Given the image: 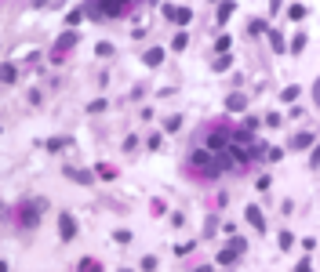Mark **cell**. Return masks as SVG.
<instances>
[{"label": "cell", "instance_id": "6da1fadb", "mask_svg": "<svg viewBox=\"0 0 320 272\" xmlns=\"http://www.w3.org/2000/svg\"><path fill=\"white\" fill-rule=\"evenodd\" d=\"M76 40H80V36H76L73 29H66V33L58 36V44H55V51H51V58H55V62H62V55H66V51H69V48H73Z\"/></svg>", "mask_w": 320, "mask_h": 272}, {"label": "cell", "instance_id": "7a4b0ae2", "mask_svg": "<svg viewBox=\"0 0 320 272\" xmlns=\"http://www.w3.org/2000/svg\"><path fill=\"white\" fill-rule=\"evenodd\" d=\"M58 236H62V243H73V240H76V221H73V214H58Z\"/></svg>", "mask_w": 320, "mask_h": 272}, {"label": "cell", "instance_id": "3957f363", "mask_svg": "<svg viewBox=\"0 0 320 272\" xmlns=\"http://www.w3.org/2000/svg\"><path fill=\"white\" fill-rule=\"evenodd\" d=\"M40 207H44L40 200H33V203H26V207H22V225H26V229H33V225L40 221Z\"/></svg>", "mask_w": 320, "mask_h": 272}, {"label": "cell", "instance_id": "277c9868", "mask_svg": "<svg viewBox=\"0 0 320 272\" xmlns=\"http://www.w3.org/2000/svg\"><path fill=\"white\" fill-rule=\"evenodd\" d=\"M164 15H168L175 26H189V22H193V11H189V8H171V4H168Z\"/></svg>", "mask_w": 320, "mask_h": 272}, {"label": "cell", "instance_id": "5b68a950", "mask_svg": "<svg viewBox=\"0 0 320 272\" xmlns=\"http://www.w3.org/2000/svg\"><path fill=\"white\" fill-rule=\"evenodd\" d=\"M244 218H248V225H251L255 232H266V218H262V211H258V207H248V211H244Z\"/></svg>", "mask_w": 320, "mask_h": 272}, {"label": "cell", "instance_id": "8992f818", "mask_svg": "<svg viewBox=\"0 0 320 272\" xmlns=\"http://www.w3.org/2000/svg\"><path fill=\"white\" fill-rule=\"evenodd\" d=\"M226 109H229V112H244V109H248V95H240V91H233V95L226 98Z\"/></svg>", "mask_w": 320, "mask_h": 272}, {"label": "cell", "instance_id": "52a82bcc", "mask_svg": "<svg viewBox=\"0 0 320 272\" xmlns=\"http://www.w3.org/2000/svg\"><path fill=\"white\" fill-rule=\"evenodd\" d=\"M233 11H236V4H233V0H226V4H218V11H215V18H218V26H226V22L233 18Z\"/></svg>", "mask_w": 320, "mask_h": 272}, {"label": "cell", "instance_id": "ba28073f", "mask_svg": "<svg viewBox=\"0 0 320 272\" xmlns=\"http://www.w3.org/2000/svg\"><path fill=\"white\" fill-rule=\"evenodd\" d=\"M142 62H146V65H160V62H164V48H149V51L142 55Z\"/></svg>", "mask_w": 320, "mask_h": 272}, {"label": "cell", "instance_id": "9c48e42d", "mask_svg": "<svg viewBox=\"0 0 320 272\" xmlns=\"http://www.w3.org/2000/svg\"><path fill=\"white\" fill-rule=\"evenodd\" d=\"M66 174H69L73 182H80V185H91V182H95V174H91V171H76V167H69Z\"/></svg>", "mask_w": 320, "mask_h": 272}, {"label": "cell", "instance_id": "30bf717a", "mask_svg": "<svg viewBox=\"0 0 320 272\" xmlns=\"http://www.w3.org/2000/svg\"><path fill=\"white\" fill-rule=\"evenodd\" d=\"M309 145H313V134H309V131H298V134L291 138V149H309Z\"/></svg>", "mask_w": 320, "mask_h": 272}, {"label": "cell", "instance_id": "8fae6325", "mask_svg": "<svg viewBox=\"0 0 320 272\" xmlns=\"http://www.w3.org/2000/svg\"><path fill=\"white\" fill-rule=\"evenodd\" d=\"M269 48H273L276 55H284V51H288V44H284V36H280V33H269Z\"/></svg>", "mask_w": 320, "mask_h": 272}, {"label": "cell", "instance_id": "7c38bea8", "mask_svg": "<svg viewBox=\"0 0 320 272\" xmlns=\"http://www.w3.org/2000/svg\"><path fill=\"white\" fill-rule=\"evenodd\" d=\"M233 261H236V251L233 247H222L218 251V265H233Z\"/></svg>", "mask_w": 320, "mask_h": 272}, {"label": "cell", "instance_id": "4fadbf2b", "mask_svg": "<svg viewBox=\"0 0 320 272\" xmlns=\"http://www.w3.org/2000/svg\"><path fill=\"white\" fill-rule=\"evenodd\" d=\"M15 76H18V73H15V65H0V84H11Z\"/></svg>", "mask_w": 320, "mask_h": 272}, {"label": "cell", "instance_id": "5bb4252c", "mask_svg": "<svg viewBox=\"0 0 320 272\" xmlns=\"http://www.w3.org/2000/svg\"><path fill=\"white\" fill-rule=\"evenodd\" d=\"M306 40H309V36H306V33H298V36H291V48H288V51H295V55H298V51L306 48Z\"/></svg>", "mask_w": 320, "mask_h": 272}, {"label": "cell", "instance_id": "9a60e30c", "mask_svg": "<svg viewBox=\"0 0 320 272\" xmlns=\"http://www.w3.org/2000/svg\"><path fill=\"white\" fill-rule=\"evenodd\" d=\"M171 48H175V51H186V48H189V36H186V33H175V40H171Z\"/></svg>", "mask_w": 320, "mask_h": 272}, {"label": "cell", "instance_id": "2e32d148", "mask_svg": "<svg viewBox=\"0 0 320 272\" xmlns=\"http://www.w3.org/2000/svg\"><path fill=\"white\" fill-rule=\"evenodd\" d=\"M113 240H116L120 247H128V243H131V232H128V229H116V232H113Z\"/></svg>", "mask_w": 320, "mask_h": 272}, {"label": "cell", "instance_id": "e0dca14e", "mask_svg": "<svg viewBox=\"0 0 320 272\" xmlns=\"http://www.w3.org/2000/svg\"><path fill=\"white\" fill-rule=\"evenodd\" d=\"M298 95H302V91H298V87L291 84V87H284V91H280V102H295Z\"/></svg>", "mask_w": 320, "mask_h": 272}, {"label": "cell", "instance_id": "ac0fdd59", "mask_svg": "<svg viewBox=\"0 0 320 272\" xmlns=\"http://www.w3.org/2000/svg\"><path fill=\"white\" fill-rule=\"evenodd\" d=\"M288 15H291V18H295V22H302V18H306V15H309V11H306V8H302V4H291V8H288Z\"/></svg>", "mask_w": 320, "mask_h": 272}, {"label": "cell", "instance_id": "d6986e66", "mask_svg": "<svg viewBox=\"0 0 320 272\" xmlns=\"http://www.w3.org/2000/svg\"><path fill=\"white\" fill-rule=\"evenodd\" d=\"M229 44H233V36H226V33H222V36H218V40H215V48H218V55H226V51H229Z\"/></svg>", "mask_w": 320, "mask_h": 272}, {"label": "cell", "instance_id": "ffe728a7", "mask_svg": "<svg viewBox=\"0 0 320 272\" xmlns=\"http://www.w3.org/2000/svg\"><path fill=\"white\" fill-rule=\"evenodd\" d=\"M276 243H280V251H288V247H295V236H291V232H280Z\"/></svg>", "mask_w": 320, "mask_h": 272}, {"label": "cell", "instance_id": "44dd1931", "mask_svg": "<svg viewBox=\"0 0 320 272\" xmlns=\"http://www.w3.org/2000/svg\"><path fill=\"white\" fill-rule=\"evenodd\" d=\"M80 18H84V11L76 8V11H69V15H66V26H80Z\"/></svg>", "mask_w": 320, "mask_h": 272}, {"label": "cell", "instance_id": "7402d4cb", "mask_svg": "<svg viewBox=\"0 0 320 272\" xmlns=\"http://www.w3.org/2000/svg\"><path fill=\"white\" fill-rule=\"evenodd\" d=\"M182 127V116H168V124H164V131H178Z\"/></svg>", "mask_w": 320, "mask_h": 272}, {"label": "cell", "instance_id": "603a6c76", "mask_svg": "<svg viewBox=\"0 0 320 272\" xmlns=\"http://www.w3.org/2000/svg\"><path fill=\"white\" fill-rule=\"evenodd\" d=\"M80 272H98V261H91V258H84V261H80Z\"/></svg>", "mask_w": 320, "mask_h": 272}, {"label": "cell", "instance_id": "cb8c5ba5", "mask_svg": "<svg viewBox=\"0 0 320 272\" xmlns=\"http://www.w3.org/2000/svg\"><path fill=\"white\" fill-rule=\"evenodd\" d=\"M66 145H69L66 138H51V142H48V149H51V152H58V149H66Z\"/></svg>", "mask_w": 320, "mask_h": 272}, {"label": "cell", "instance_id": "d4e9b609", "mask_svg": "<svg viewBox=\"0 0 320 272\" xmlns=\"http://www.w3.org/2000/svg\"><path fill=\"white\" fill-rule=\"evenodd\" d=\"M95 174H98V178H116V171H113V167H106V164H98V171H95Z\"/></svg>", "mask_w": 320, "mask_h": 272}, {"label": "cell", "instance_id": "484cf974", "mask_svg": "<svg viewBox=\"0 0 320 272\" xmlns=\"http://www.w3.org/2000/svg\"><path fill=\"white\" fill-rule=\"evenodd\" d=\"M142 272H156V258H153V254L142 258Z\"/></svg>", "mask_w": 320, "mask_h": 272}, {"label": "cell", "instance_id": "4316f807", "mask_svg": "<svg viewBox=\"0 0 320 272\" xmlns=\"http://www.w3.org/2000/svg\"><path fill=\"white\" fill-rule=\"evenodd\" d=\"M295 272H313V261H309V254H306V258L295 265Z\"/></svg>", "mask_w": 320, "mask_h": 272}, {"label": "cell", "instance_id": "83f0119b", "mask_svg": "<svg viewBox=\"0 0 320 272\" xmlns=\"http://www.w3.org/2000/svg\"><path fill=\"white\" fill-rule=\"evenodd\" d=\"M262 29H266V22H262V18H255V22H248V33H262Z\"/></svg>", "mask_w": 320, "mask_h": 272}, {"label": "cell", "instance_id": "f1b7e54d", "mask_svg": "<svg viewBox=\"0 0 320 272\" xmlns=\"http://www.w3.org/2000/svg\"><path fill=\"white\" fill-rule=\"evenodd\" d=\"M102 109H106V98H98V102H91V105H88V112H102Z\"/></svg>", "mask_w": 320, "mask_h": 272}, {"label": "cell", "instance_id": "f546056e", "mask_svg": "<svg viewBox=\"0 0 320 272\" xmlns=\"http://www.w3.org/2000/svg\"><path fill=\"white\" fill-rule=\"evenodd\" d=\"M309 167H320V145L313 149V156H309Z\"/></svg>", "mask_w": 320, "mask_h": 272}, {"label": "cell", "instance_id": "4dcf8cb0", "mask_svg": "<svg viewBox=\"0 0 320 272\" xmlns=\"http://www.w3.org/2000/svg\"><path fill=\"white\" fill-rule=\"evenodd\" d=\"M313 102H316V109H320V80H313Z\"/></svg>", "mask_w": 320, "mask_h": 272}, {"label": "cell", "instance_id": "1f68e13d", "mask_svg": "<svg viewBox=\"0 0 320 272\" xmlns=\"http://www.w3.org/2000/svg\"><path fill=\"white\" fill-rule=\"evenodd\" d=\"M0 272H8V265H4V261H0Z\"/></svg>", "mask_w": 320, "mask_h": 272}, {"label": "cell", "instance_id": "d6a6232c", "mask_svg": "<svg viewBox=\"0 0 320 272\" xmlns=\"http://www.w3.org/2000/svg\"><path fill=\"white\" fill-rule=\"evenodd\" d=\"M0 207H4V203H0Z\"/></svg>", "mask_w": 320, "mask_h": 272}]
</instances>
